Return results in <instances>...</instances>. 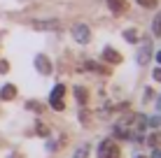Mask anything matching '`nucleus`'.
Wrapping results in <instances>:
<instances>
[{"instance_id":"obj_1","label":"nucleus","mask_w":161,"mask_h":158,"mask_svg":"<svg viewBox=\"0 0 161 158\" xmlns=\"http://www.w3.org/2000/svg\"><path fill=\"white\" fill-rule=\"evenodd\" d=\"M98 158H119V146L114 140H103L98 146Z\"/></svg>"},{"instance_id":"obj_2","label":"nucleus","mask_w":161,"mask_h":158,"mask_svg":"<svg viewBox=\"0 0 161 158\" xmlns=\"http://www.w3.org/2000/svg\"><path fill=\"white\" fill-rule=\"evenodd\" d=\"M63 93H65V86H56V89L52 91V95H49V105H52V110H56V112H61L63 110Z\"/></svg>"},{"instance_id":"obj_3","label":"nucleus","mask_w":161,"mask_h":158,"mask_svg":"<svg viewBox=\"0 0 161 158\" xmlns=\"http://www.w3.org/2000/svg\"><path fill=\"white\" fill-rule=\"evenodd\" d=\"M73 37L77 40V44H86V42L91 40V30H89V26H86V23L73 26Z\"/></svg>"},{"instance_id":"obj_4","label":"nucleus","mask_w":161,"mask_h":158,"mask_svg":"<svg viewBox=\"0 0 161 158\" xmlns=\"http://www.w3.org/2000/svg\"><path fill=\"white\" fill-rule=\"evenodd\" d=\"M149 58H152V47H149V44H145V47H140V51H138L136 61L140 63V65H147V63H149Z\"/></svg>"},{"instance_id":"obj_5","label":"nucleus","mask_w":161,"mask_h":158,"mask_svg":"<svg viewBox=\"0 0 161 158\" xmlns=\"http://www.w3.org/2000/svg\"><path fill=\"white\" fill-rule=\"evenodd\" d=\"M108 7L112 9L114 14H124L129 5H126V0H108Z\"/></svg>"},{"instance_id":"obj_6","label":"nucleus","mask_w":161,"mask_h":158,"mask_svg":"<svg viewBox=\"0 0 161 158\" xmlns=\"http://www.w3.org/2000/svg\"><path fill=\"white\" fill-rule=\"evenodd\" d=\"M103 58H105L108 63H114V65L121 63V54H119V51H114V49H110V47L103 51Z\"/></svg>"},{"instance_id":"obj_7","label":"nucleus","mask_w":161,"mask_h":158,"mask_svg":"<svg viewBox=\"0 0 161 158\" xmlns=\"http://www.w3.org/2000/svg\"><path fill=\"white\" fill-rule=\"evenodd\" d=\"M35 68L40 70L42 74H49V72H52V65H49L47 56H37V58H35Z\"/></svg>"},{"instance_id":"obj_8","label":"nucleus","mask_w":161,"mask_h":158,"mask_svg":"<svg viewBox=\"0 0 161 158\" xmlns=\"http://www.w3.org/2000/svg\"><path fill=\"white\" fill-rule=\"evenodd\" d=\"M14 98H16V89L12 84H5L0 91V100H14Z\"/></svg>"},{"instance_id":"obj_9","label":"nucleus","mask_w":161,"mask_h":158,"mask_svg":"<svg viewBox=\"0 0 161 158\" xmlns=\"http://www.w3.org/2000/svg\"><path fill=\"white\" fill-rule=\"evenodd\" d=\"M75 98H77V102H80V105H86V100H89V91L84 89V86H77V89H75Z\"/></svg>"},{"instance_id":"obj_10","label":"nucleus","mask_w":161,"mask_h":158,"mask_svg":"<svg viewBox=\"0 0 161 158\" xmlns=\"http://www.w3.org/2000/svg\"><path fill=\"white\" fill-rule=\"evenodd\" d=\"M152 35H161V12H157V16H154V21H152Z\"/></svg>"},{"instance_id":"obj_11","label":"nucleus","mask_w":161,"mask_h":158,"mask_svg":"<svg viewBox=\"0 0 161 158\" xmlns=\"http://www.w3.org/2000/svg\"><path fill=\"white\" fill-rule=\"evenodd\" d=\"M35 28L52 30V28H58V23H56V21H35Z\"/></svg>"},{"instance_id":"obj_12","label":"nucleus","mask_w":161,"mask_h":158,"mask_svg":"<svg viewBox=\"0 0 161 158\" xmlns=\"http://www.w3.org/2000/svg\"><path fill=\"white\" fill-rule=\"evenodd\" d=\"M124 40L126 42H136L138 40V33L136 30H124Z\"/></svg>"},{"instance_id":"obj_13","label":"nucleus","mask_w":161,"mask_h":158,"mask_svg":"<svg viewBox=\"0 0 161 158\" xmlns=\"http://www.w3.org/2000/svg\"><path fill=\"white\" fill-rule=\"evenodd\" d=\"M86 154H89V146H86V144H82L80 149H77V154H75V158H86Z\"/></svg>"},{"instance_id":"obj_14","label":"nucleus","mask_w":161,"mask_h":158,"mask_svg":"<svg viewBox=\"0 0 161 158\" xmlns=\"http://www.w3.org/2000/svg\"><path fill=\"white\" fill-rule=\"evenodd\" d=\"M138 5H142V7H157V0H138Z\"/></svg>"},{"instance_id":"obj_15","label":"nucleus","mask_w":161,"mask_h":158,"mask_svg":"<svg viewBox=\"0 0 161 158\" xmlns=\"http://www.w3.org/2000/svg\"><path fill=\"white\" fill-rule=\"evenodd\" d=\"M9 70V65H7V61H0V74H5Z\"/></svg>"},{"instance_id":"obj_16","label":"nucleus","mask_w":161,"mask_h":158,"mask_svg":"<svg viewBox=\"0 0 161 158\" xmlns=\"http://www.w3.org/2000/svg\"><path fill=\"white\" fill-rule=\"evenodd\" d=\"M37 133H40V135H47V133H49V128H47V126H42V123H37Z\"/></svg>"},{"instance_id":"obj_17","label":"nucleus","mask_w":161,"mask_h":158,"mask_svg":"<svg viewBox=\"0 0 161 158\" xmlns=\"http://www.w3.org/2000/svg\"><path fill=\"white\" fill-rule=\"evenodd\" d=\"M147 123H149V126H152V128H157V126H159V123H161V119H157V116H154V119H149V121H147Z\"/></svg>"},{"instance_id":"obj_18","label":"nucleus","mask_w":161,"mask_h":158,"mask_svg":"<svg viewBox=\"0 0 161 158\" xmlns=\"http://www.w3.org/2000/svg\"><path fill=\"white\" fill-rule=\"evenodd\" d=\"M159 137H161V135H157V133H154V135H152V137H149V144H152V146H154V144H157V142H159Z\"/></svg>"},{"instance_id":"obj_19","label":"nucleus","mask_w":161,"mask_h":158,"mask_svg":"<svg viewBox=\"0 0 161 158\" xmlns=\"http://www.w3.org/2000/svg\"><path fill=\"white\" fill-rule=\"evenodd\" d=\"M154 79H157V81H161V68H157V70H154Z\"/></svg>"},{"instance_id":"obj_20","label":"nucleus","mask_w":161,"mask_h":158,"mask_svg":"<svg viewBox=\"0 0 161 158\" xmlns=\"http://www.w3.org/2000/svg\"><path fill=\"white\" fill-rule=\"evenodd\" d=\"M152 158H161V149H152Z\"/></svg>"},{"instance_id":"obj_21","label":"nucleus","mask_w":161,"mask_h":158,"mask_svg":"<svg viewBox=\"0 0 161 158\" xmlns=\"http://www.w3.org/2000/svg\"><path fill=\"white\" fill-rule=\"evenodd\" d=\"M157 61H159V63H161V51H159V54H157Z\"/></svg>"},{"instance_id":"obj_22","label":"nucleus","mask_w":161,"mask_h":158,"mask_svg":"<svg viewBox=\"0 0 161 158\" xmlns=\"http://www.w3.org/2000/svg\"><path fill=\"white\" fill-rule=\"evenodd\" d=\"M157 107H159V110H161V100H159V102H157Z\"/></svg>"},{"instance_id":"obj_23","label":"nucleus","mask_w":161,"mask_h":158,"mask_svg":"<svg viewBox=\"0 0 161 158\" xmlns=\"http://www.w3.org/2000/svg\"><path fill=\"white\" fill-rule=\"evenodd\" d=\"M138 158H145V156H138Z\"/></svg>"}]
</instances>
